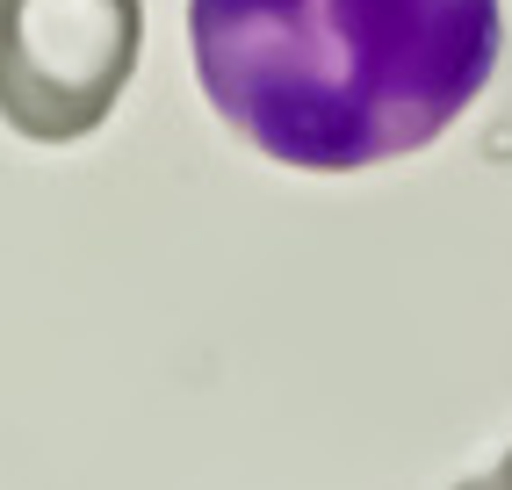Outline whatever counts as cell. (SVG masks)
Instances as JSON below:
<instances>
[{"mask_svg": "<svg viewBox=\"0 0 512 490\" xmlns=\"http://www.w3.org/2000/svg\"><path fill=\"white\" fill-rule=\"evenodd\" d=\"M210 109L253 152L361 173L426 152L491 87L498 0H188Z\"/></svg>", "mask_w": 512, "mask_h": 490, "instance_id": "6da1fadb", "label": "cell"}, {"mask_svg": "<svg viewBox=\"0 0 512 490\" xmlns=\"http://www.w3.org/2000/svg\"><path fill=\"white\" fill-rule=\"evenodd\" d=\"M145 51V0H0V123L73 145L109 123Z\"/></svg>", "mask_w": 512, "mask_h": 490, "instance_id": "7a4b0ae2", "label": "cell"}, {"mask_svg": "<svg viewBox=\"0 0 512 490\" xmlns=\"http://www.w3.org/2000/svg\"><path fill=\"white\" fill-rule=\"evenodd\" d=\"M455 490H512V447L498 454V469H484V476H469V483H455Z\"/></svg>", "mask_w": 512, "mask_h": 490, "instance_id": "3957f363", "label": "cell"}]
</instances>
